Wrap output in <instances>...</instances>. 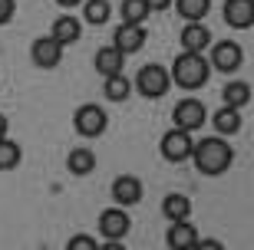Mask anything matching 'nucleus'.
<instances>
[{"label": "nucleus", "mask_w": 254, "mask_h": 250, "mask_svg": "<svg viewBox=\"0 0 254 250\" xmlns=\"http://www.w3.org/2000/svg\"><path fill=\"white\" fill-rule=\"evenodd\" d=\"M145 40H149V33H145L142 23H123V27H116V33H113V47L129 56V53H139V50L145 47Z\"/></svg>", "instance_id": "9d476101"}, {"label": "nucleus", "mask_w": 254, "mask_h": 250, "mask_svg": "<svg viewBox=\"0 0 254 250\" xmlns=\"http://www.w3.org/2000/svg\"><path fill=\"white\" fill-rule=\"evenodd\" d=\"M205 59L218 73H238V69L245 66V50H241V43H235V40H218L211 56H205Z\"/></svg>", "instance_id": "39448f33"}, {"label": "nucleus", "mask_w": 254, "mask_h": 250, "mask_svg": "<svg viewBox=\"0 0 254 250\" xmlns=\"http://www.w3.org/2000/svg\"><path fill=\"white\" fill-rule=\"evenodd\" d=\"M179 43H182L185 53H205V50L211 47V30H208L205 23H185Z\"/></svg>", "instance_id": "4468645a"}, {"label": "nucleus", "mask_w": 254, "mask_h": 250, "mask_svg": "<svg viewBox=\"0 0 254 250\" xmlns=\"http://www.w3.org/2000/svg\"><path fill=\"white\" fill-rule=\"evenodd\" d=\"M132 89L142 96V99H162V96L172 89V76L162 63H145L132 79Z\"/></svg>", "instance_id": "7ed1b4c3"}, {"label": "nucleus", "mask_w": 254, "mask_h": 250, "mask_svg": "<svg viewBox=\"0 0 254 250\" xmlns=\"http://www.w3.org/2000/svg\"><path fill=\"white\" fill-rule=\"evenodd\" d=\"M66 250H99V244H96L89 234H76L73 241L66 244Z\"/></svg>", "instance_id": "a878e982"}, {"label": "nucleus", "mask_w": 254, "mask_h": 250, "mask_svg": "<svg viewBox=\"0 0 254 250\" xmlns=\"http://www.w3.org/2000/svg\"><path fill=\"white\" fill-rule=\"evenodd\" d=\"M50 37L57 40L60 47H73L76 40L83 37V20H76L73 13H63V17L53 20V30H50Z\"/></svg>", "instance_id": "2eb2a0df"}, {"label": "nucleus", "mask_w": 254, "mask_h": 250, "mask_svg": "<svg viewBox=\"0 0 254 250\" xmlns=\"http://www.w3.org/2000/svg\"><path fill=\"white\" fill-rule=\"evenodd\" d=\"M96 73L103 76V79H109V76H119L123 73V66H126V53H119L116 47H103V50H96Z\"/></svg>", "instance_id": "dca6fc26"}, {"label": "nucleus", "mask_w": 254, "mask_h": 250, "mask_svg": "<svg viewBox=\"0 0 254 250\" xmlns=\"http://www.w3.org/2000/svg\"><path fill=\"white\" fill-rule=\"evenodd\" d=\"M109 17H113L109 0H83V20L89 27H103V23H109Z\"/></svg>", "instance_id": "4be33fe9"}, {"label": "nucleus", "mask_w": 254, "mask_h": 250, "mask_svg": "<svg viewBox=\"0 0 254 250\" xmlns=\"http://www.w3.org/2000/svg\"><path fill=\"white\" fill-rule=\"evenodd\" d=\"M172 7L185 23H201L211 10V0H172Z\"/></svg>", "instance_id": "6ab92c4d"}, {"label": "nucleus", "mask_w": 254, "mask_h": 250, "mask_svg": "<svg viewBox=\"0 0 254 250\" xmlns=\"http://www.w3.org/2000/svg\"><path fill=\"white\" fill-rule=\"evenodd\" d=\"M145 3H149L152 13H162V10H169V7H172V0H145Z\"/></svg>", "instance_id": "cd10ccee"}, {"label": "nucleus", "mask_w": 254, "mask_h": 250, "mask_svg": "<svg viewBox=\"0 0 254 250\" xmlns=\"http://www.w3.org/2000/svg\"><path fill=\"white\" fill-rule=\"evenodd\" d=\"M162 214H165L169 221H189V214H191L189 195H179V191L165 195V201H162Z\"/></svg>", "instance_id": "aec40b11"}, {"label": "nucleus", "mask_w": 254, "mask_h": 250, "mask_svg": "<svg viewBox=\"0 0 254 250\" xmlns=\"http://www.w3.org/2000/svg\"><path fill=\"white\" fill-rule=\"evenodd\" d=\"M195 247H205V250H221L218 241H195Z\"/></svg>", "instance_id": "c85d7f7f"}, {"label": "nucleus", "mask_w": 254, "mask_h": 250, "mask_svg": "<svg viewBox=\"0 0 254 250\" xmlns=\"http://www.w3.org/2000/svg\"><path fill=\"white\" fill-rule=\"evenodd\" d=\"M23 161V149L13 139H0V171H13Z\"/></svg>", "instance_id": "b1692460"}, {"label": "nucleus", "mask_w": 254, "mask_h": 250, "mask_svg": "<svg viewBox=\"0 0 254 250\" xmlns=\"http://www.w3.org/2000/svg\"><path fill=\"white\" fill-rule=\"evenodd\" d=\"M63 10H73V7H83V0H57Z\"/></svg>", "instance_id": "c756f323"}, {"label": "nucleus", "mask_w": 254, "mask_h": 250, "mask_svg": "<svg viewBox=\"0 0 254 250\" xmlns=\"http://www.w3.org/2000/svg\"><path fill=\"white\" fill-rule=\"evenodd\" d=\"M172 122H175V129H182V132H198L208 122L205 102H198V99L175 102V109H172Z\"/></svg>", "instance_id": "0eeeda50"}, {"label": "nucleus", "mask_w": 254, "mask_h": 250, "mask_svg": "<svg viewBox=\"0 0 254 250\" xmlns=\"http://www.w3.org/2000/svg\"><path fill=\"white\" fill-rule=\"evenodd\" d=\"M66 171L73 178H89L96 171V151L93 149H73L66 158Z\"/></svg>", "instance_id": "a211bd4d"}, {"label": "nucleus", "mask_w": 254, "mask_h": 250, "mask_svg": "<svg viewBox=\"0 0 254 250\" xmlns=\"http://www.w3.org/2000/svg\"><path fill=\"white\" fill-rule=\"evenodd\" d=\"M96 227H99V237H106V241H123L126 234H129L132 221H129V211L126 207H106L103 214H99V221H96Z\"/></svg>", "instance_id": "6e6552de"}, {"label": "nucleus", "mask_w": 254, "mask_h": 250, "mask_svg": "<svg viewBox=\"0 0 254 250\" xmlns=\"http://www.w3.org/2000/svg\"><path fill=\"white\" fill-rule=\"evenodd\" d=\"M119 13H123V23H145L152 10H149L145 0H123Z\"/></svg>", "instance_id": "393cba45"}, {"label": "nucleus", "mask_w": 254, "mask_h": 250, "mask_svg": "<svg viewBox=\"0 0 254 250\" xmlns=\"http://www.w3.org/2000/svg\"><path fill=\"white\" fill-rule=\"evenodd\" d=\"M191 161H195L198 175L218 178V175H225L228 168L235 165V149H231V142L221 139V135H208V139L195 142V149H191Z\"/></svg>", "instance_id": "f257e3e1"}, {"label": "nucleus", "mask_w": 254, "mask_h": 250, "mask_svg": "<svg viewBox=\"0 0 254 250\" xmlns=\"http://www.w3.org/2000/svg\"><path fill=\"white\" fill-rule=\"evenodd\" d=\"M7 129H10V122H7V115L0 112V139H7Z\"/></svg>", "instance_id": "7c9ffc66"}, {"label": "nucleus", "mask_w": 254, "mask_h": 250, "mask_svg": "<svg viewBox=\"0 0 254 250\" xmlns=\"http://www.w3.org/2000/svg\"><path fill=\"white\" fill-rule=\"evenodd\" d=\"M17 13V0H0V27H7Z\"/></svg>", "instance_id": "bb28decb"}, {"label": "nucleus", "mask_w": 254, "mask_h": 250, "mask_svg": "<svg viewBox=\"0 0 254 250\" xmlns=\"http://www.w3.org/2000/svg\"><path fill=\"white\" fill-rule=\"evenodd\" d=\"M172 76V86H182V89H201L211 76V66L201 53H179L175 63L169 69Z\"/></svg>", "instance_id": "f03ea898"}, {"label": "nucleus", "mask_w": 254, "mask_h": 250, "mask_svg": "<svg viewBox=\"0 0 254 250\" xmlns=\"http://www.w3.org/2000/svg\"><path fill=\"white\" fill-rule=\"evenodd\" d=\"M221 17L231 30H251L254 23V3L251 0H225V10Z\"/></svg>", "instance_id": "f8f14e48"}, {"label": "nucleus", "mask_w": 254, "mask_h": 250, "mask_svg": "<svg viewBox=\"0 0 254 250\" xmlns=\"http://www.w3.org/2000/svg\"><path fill=\"white\" fill-rule=\"evenodd\" d=\"M109 125V115H106L103 105H96V102H83L79 109L73 112V129L83 135V139H99Z\"/></svg>", "instance_id": "20e7f679"}, {"label": "nucleus", "mask_w": 254, "mask_h": 250, "mask_svg": "<svg viewBox=\"0 0 254 250\" xmlns=\"http://www.w3.org/2000/svg\"><path fill=\"white\" fill-rule=\"evenodd\" d=\"M103 96L109 102H126L132 96V79H129V76H123V73L109 76V79L103 83Z\"/></svg>", "instance_id": "5701e85b"}, {"label": "nucleus", "mask_w": 254, "mask_h": 250, "mask_svg": "<svg viewBox=\"0 0 254 250\" xmlns=\"http://www.w3.org/2000/svg\"><path fill=\"white\" fill-rule=\"evenodd\" d=\"M191 149H195V139H191V132H182V129H169L162 135L159 142V151L165 161L172 165H182V161H189L191 158Z\"/></svg>", "instance_id": "423d86ee"}, {"label": "nucleus", "mask_w": 254, "mask_h": 250, "mask_svg": "<svg viewBox=\"0 0 254 250\" xmlns=\"http://www.w3.org/2000/svg\"><path fill=\"white\" fill-rule=\"evenodd\" d=\"M109 191H113V201L119 207H135L142 201V195H145V188H142V181L135 175H119Z\"/></svg>", "instance_id": "9b49d317"}, {"label": "nucleus", "mask_w": 254, "mask_h": 250, "mask_svg": "<svg viewBox=\"0 0 254 250\" xmlns=\"http://www.w3.org/2000/svg\"><path fill=\"white\" fill-rule=\"evenodd\" d=\"M221 102L231 105V109H245L248 102H251V86L245 79H231V83L221 89Z\"/></svg>", "instance_id": "412c9836"}, {"label": "nucleus", "mask_w": 254, "mask_h": 250, "mask_svg": "<svg viewBox=\"0 0 254 250\" xmlns=\"http://www.w3.org/2000/svg\"><path fill=\"white\" fill-rule=\"evenodd\" d=\"M211 129H215V135H221V139L238 135V132H241V109H231V105L215 109V115H211Z\"/></svg>", "instance_id": "f3484780"}, {"label": "nucleus", "mask_w": 254, "mask_h": 250, "mask_svg": "<svg viewBox=\"0 0 254 250\" xmlns=\"http://www.w3.org/2000/svg\"><path fill=\"white\" fill-rule=\"evenodd\" d=\"M30 59H33V66H40V69H57V66L63 63V47H60L50 33L47 37H37L30 43Z\"/></svg>", "instance_id": "1a4fd4ad"}, {"label": "nucleus", "mask_w": 254, "mask_h": 250, "mask_svg": "<svg viewBox=\"0 0 254 250\" xmlns=\"http://www.w3.org/2000/svg\"><path fill=\"white\" fill-rule=\"evenodd\" d=\"M198 231L191 221H169V231H165V247L169 250H189L195 247Z\"/></svg>", "instance_id": "ddd939ff"}]
</instances>
